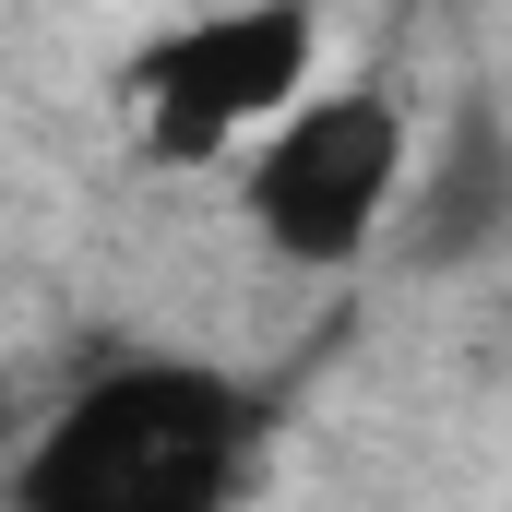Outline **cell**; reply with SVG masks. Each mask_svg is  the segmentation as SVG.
<instances>
[{
    "mask_svg": "<svg viewBox=\"0 0 512 512\" xmlns=\"http://www.w3.org/2000/svg\"><path fill=\"white\" fill-rule=\"evenodd\" d=\"M262 393L215 358L120 346L36 417L12 453V512H227L262 477Z\"/></svg>",
    "mask_w": 512,
    "mask_h": 512,
    "instance_id": "1",
    "label": "cell"
},
{
    "mask_svg": "<svg viewBox=\"0 0 512 512\" xmlns=\"http://www.w3.org/2000/svg\"><path fill=\"white\" fill-rule=\"evenodd\" d=\"M405 191H417V120L382 84H310L239 155V227L286 274H358L370 251H393Z\"/></svg>",
    "mask_w": 512,
    "mask_h": 512,
    "instance_id": "2",
    "label": "cell"
},
{
    "mask_svg": "<svg viewBox=\"0 0 512 512\" xmlns=\"http://www.w3.org/2000/svg\"><path fill=\"white\" fill-rule=\"evenodd\" d=\"M322 84V0H215L143 36L120 72L143 167H239L262 131Z\"/></svg>",
    "mask_w": 512,
    "mask_h": 512,
    "instance_id": "3",
    "label": "cell"
},
{
    "mask_svg": "<svg viewBox=\"0 0 512 512\" xmlns=\"http://www.w3.org/2000/svg\"><path fill=\"white\" fill-rule=\"evenodd\" d=\"M489 251H512V120H501V96H453V120L417 143V191H405L393 262L465 274Z\"/></svg>",
    "mask_w": 512,
    "mask_h": 512,
    "instance_id": "4",
    "label": "cell"
}]
</instances>
